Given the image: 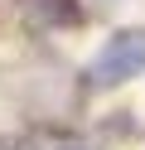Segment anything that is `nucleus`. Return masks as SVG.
Returning <instances> with one entry per match:
<instances>
[{
  "label": "nucleus",
  "mask_w": 145,
  "mask_h": 150,
  "mask_svg": "<svg viewBox=\"0 0 145 150\" xmlns=\"http://www.w3.org/2000/svg\"><path fill=\"white\" fill-rule=\"evenodd\" d=\"M135 73H145V29H121L87 63V87H121Z\"/></svg>",
  "instance_id": "obj_1"
}]
</instances>
